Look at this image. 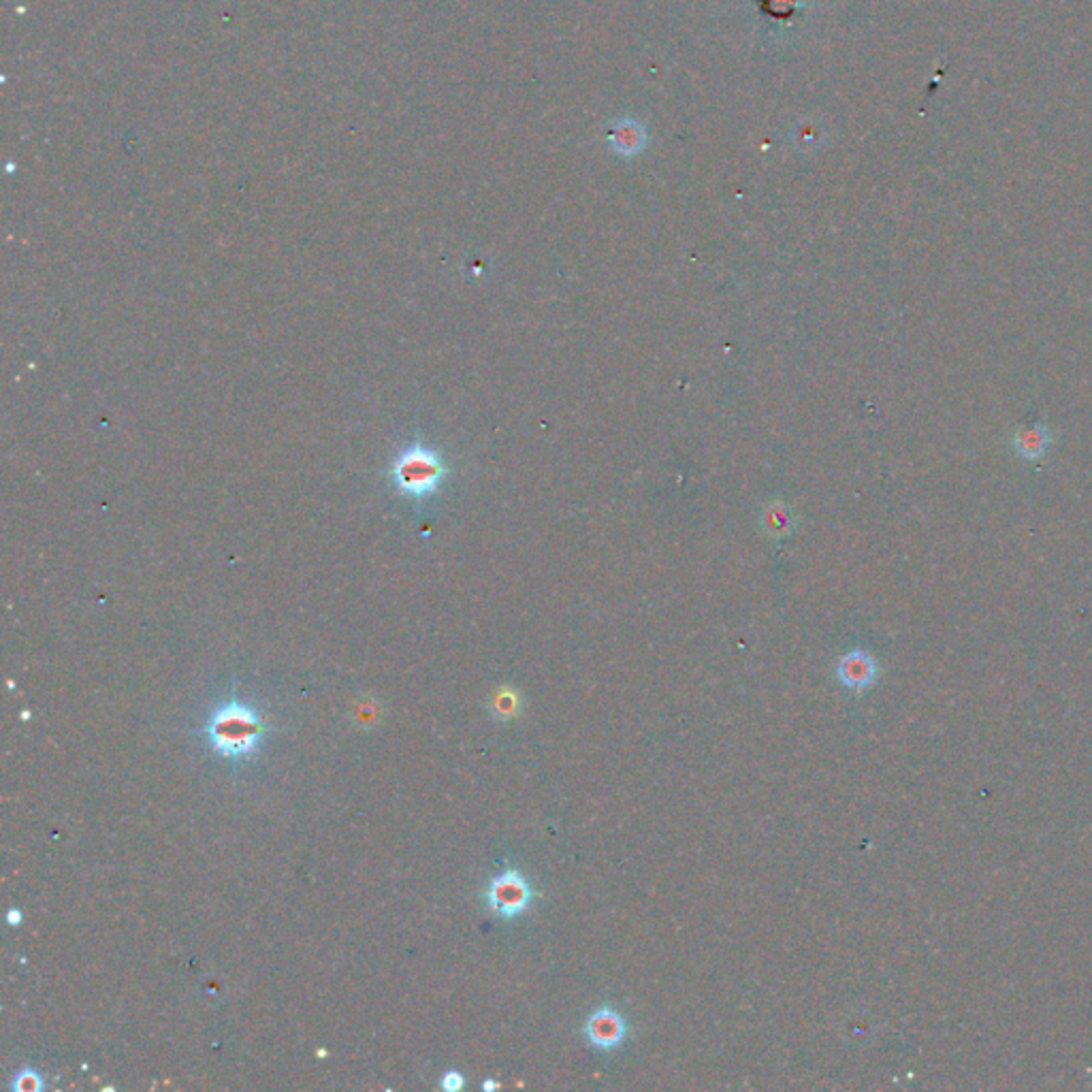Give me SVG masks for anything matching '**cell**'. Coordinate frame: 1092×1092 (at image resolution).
I'll list each match as a JSON object with an SVG mask.
<instances>
[{
    "mask_svg": "<svg viewBox=\"0 0 1092 1092\" xmlns=\"http://www.w3.org/2000/svg\"><path fill=\"white\" fill-rule=\"evenodd\" d=\"M448 461L423 435H412L399 444L387 470L391 491L420 513L446 483Z\"/></svg>",
    "mask_w": 1092,
    "mask_h": 1092,
    "instance_id": "6da1fadb",
    "label": "cell"
},
{
    "mask_svg": "<svg viewBox=\"0 0 1092 1092\" xmlns=\"http://www.w3.org/2000/svg\"><path fill=\"white\" fill-rule=\"evenodd\" d=\"M206 739L220 758L242 762L259 752L265 739V724L250 704L233 696L207 719Z\"/></svg>",
    "mask_w": 1092,
    "mask_h": 1092,
    "instance_id": "7a4b0ae2",
    "label": "cell"
},
{
    "mask_svg": "<svg viewBox=\"0 0 1092 1092\" xmlns=\"http://www.w3.org/2000/svg\"><path fill=\"white\" fill-rule=\"evenodd\" d=\"M531 900H534V890H531L529 881L514 869L499 872L486 887L489 909L501 920H514V917L526 913Z\"/></svg>",
    "mask_w": 1092,
    "mask_h": 1092,
    "instance_id": "3957f363",
    "label": "cell"
},
{
    "mask_svg": "<svg viewBox=\"0 0 1092 1092\" xmlns=\"http://www.w3.org/2000/svg\"><path fill=\"white\" fill-rule=\"evenodd\" d=\"M585 1037L598 1050L613 1052L628 1037V1024H625V1018L617 1009L600 1007L587 1018Z\"/></svg>",
    "mask_w": 1092,
    "mask_h": 1092,
    "instance_id": "277c9868",
    "label": "cell"
},
{
    "mask_svg": "<svg viewBox=\"0 0 1092 1092\" xmlns=\"http://www.w3.org/2000/svg\"><path fill=\"white\" fill-rule=\"evenodd\" d=\"M836 676H839V681L849 689H869L877 679V664L866 651H849L839 659Z\"/></svg>",
    "mask_w": 1092,
    "mask_h": 1092,
    "instance_id": "5b68a950",
    "label": "cell"
},
{
    "mask_svg": "<svg viewBox=\"0 0 1092 1092\" xmlns=\"http://www.w3.org/2000/svg\"><path fill=\"white\" fill-rule=\"evenodd\" d=\"M1011 444H1014V450L1024 459V461L1035 463L1039 459H1044L1047 450H1050L1052 433L1047 432L1045 425H1029L1018 429Z\"/></svg>",
    "mask_w": 1092,
    "mask_h": 1092,
    "instance_id": "8992f818",
    "label": "cell"
},
{
    "mask_svg": "<svg viewBox=\"0 0 1092 1092\" xmlns=\"http://www.w3.org/2000/svg\"><path fill=\"white\" fill-rule=\"evenodd\" d=\"M516 709H519V696L514 694V691H508L504 689L501 694L493 700V712L498 715L499 719H508L511 715H514Z\"/></svg>",
    "mask_w": 1092,
    "mask_h": 1092,
    "instance_id": "52a82bcc",
    "label": "cell"
},
{
    "mask_svg": "<svg viewBox=\"0 0 1092 1092\" xmlns=\"http://www.w3.org/2000/svg\"><path fill=\"white\" fill-rule=\"evenodd\" d=\"M13 1090L16 1092H41L43 1080L41 1075L33 1072V1069H24L16 1077H13Z\"/></svg>",
    "mask_w": 1092,
    "mask_h": 1092,
    "instance_id": "ba28073f",
    "label": "cell"
},
{
    "mask_svg": "<svg viewBox=\"0 0 1092 1092\" xmlns=\"http://www.w3.org/2000/svg\"><path fill=\"white\" fill-rule=\"evenodd\" d=\"M463 1084H465V1080H463L461 1073H459V1072H448V1073L442 1075L440 1086L444 1090H446V1092H457V1090L463 1088Z\"/></svg>",
    "mask_w": 1092,
    "mask_h": 1092,
    "instance_id": "9c48e42d",
    "label": "cell"
},
{
    "mask_svg": "<svg viewBox=\"0 0 1092 1092\" xmlns=\"http://www.w3.org/2000/svg\"><path fill=\"white\" fill-rule=\"evenodd\" d=\"M7 922H9V926H20L21 912H18V909H9V913H7Z\"/></svg>",
    "mask_w": 1092,
    "mask_h": 1092,
    "instance_id": "30bf717a",
    "label": "cell"
},
{
    "mask_svg": "<svg viewBox=\"0 0 1092 1092\" xmlns=\"http://www.w3.org/2000/svg\"><path fill=\"white\" fill-rule=\"evenodd\" d=\"M498 1086H499V1084H498V1082H493V1080H486V1082L483 1084V1088H485V1090H495V1088H498Z\"/></svg>",
    "mask_w": 1092,
    "mask_h": 1092,
    "instance_id": "8fae6325",
    "label": "cell"
}]
</instances>
